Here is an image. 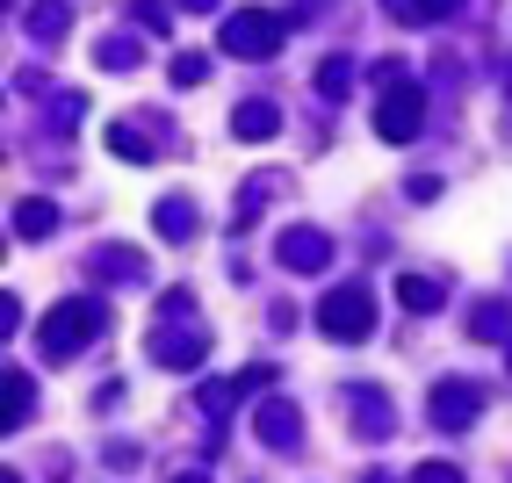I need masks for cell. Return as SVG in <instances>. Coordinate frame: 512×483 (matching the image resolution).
<instances>
[{
  "label": "cell",
  "mask_w": 512,
  "mask_h": 483,
  "mask_svg": "<svg viewBox=\"0 0 512 483\" xmlns=\"http://www.w3.org/2000/svg\"><path fill=\"white\" fill-rule=\"evenodd\" d=\"M419 109H426L419 87H397V94L383 101V137H390V145H404V137L419 130Z\"/></svg>",
  "instance_id": "obj_4"
},
{
  "label": "cell",
  "mask_w": 512,
  "mask_h": 483,
  "mask_svg": "<svg viewBox=\"0 0 512 483\" xmlns=\"http://www.w3.org/2000/svg\"><path fill=\"white\" fill-rule=\"evenodd\" d=\"M275 109H267V101H246V109H238V137H275Z\"/></svg>",
  "instance_id": "obj_8"
},
{
  "label": "cell",
  "mask_w": 512,
  "mask_h": 483,
  "mask_svg": "<svg viewBox=\"0 0 512 483\" xmlns=\"http://www.w3.org/2000/svg\"><path fill=\"white\" fill-rule=\"evenodd\" d=\"M15 318H22V303H15V296H0V332H15Z\"/></svg>",
  "instance_id": "obj_11"
},
{
  "label": "cell",
  "mask_w": 512,
  "mask_h": 483,
  "mask_svg": "<svg viewBox=\"0 0 512 483\" xmlns=\"http://www.w3.org/2000/svg\"><path fill=\"white\" fill-rule=\"evenodd\" d=\"M275 44H282V22H275V15H238V22L224 29V51H246V58H253V51H275Z\"/></svg>",
  "instance_id": "obj_3"
},
{
  "label": "cell",
  "mask_w": 512,
  "mask_h": 483,
  "mask_svg": "<svg viewBox=\"0 0 512 483\" xmlns=\"http://www.w3.org/2000/svg\"><path fill=\"white\" fill-rule=\"evenodd\" d=\"M94 332H101V310H94V303H65L58 318L44 325V347H51V354H73L80 339H94Z\"/></svg>",
  "instance_id": "obj_2"
},
{
  "label": "cell",
  "mask_w": 512,
  "mask_h": 483,
  "mask_svg": "<svg viewBox=\"0 0 512 483\" xmlns=\"http://www.w3.org/2000/svg\"><path fill=\"white\" fill-rule=\"evenodd\" d=\"M188 483H202V476H188Z\"/></svg>",
  "instance_id": "obj_13"
},
{
  "label": "cell",
  "mask_w": 512,
  "mask_h": 483,
  "mask_svg": "<svg viewBox=\"0 0 512 483\" xmlns=\"http://www.w3.org/2000/svg\"><path fill=\"white\" fill-rule=\"evenodd\" d=\"M0 483H15V476H8V469H0Z\"/></svg>",
  "instance_id": "obj_12"
},
{
  "label": "cell",
  "mask_w": 512,
  "mask_h": 483,
  "mask_svg": "<svg viewBox=\"0 0 512 483\" xmlns=\"http://www.w3.org/2000/svg\"><path fill=\"white\" fill-rule=\"evenodd\" d=\"M37 404V390H29V375H0V433L22 426V411Z\"/></svg>",
  "instance_id": "obj_5"
},
{
  "label": "cell",
  "mask_w": 512,
  "mask_h": 483,
  "mask_svg": "<svg viewBox=\"0 0 512 483\" xmlns=\"http://www.w3.org/2000/svg\"><path fill=\"white\" fill-rule=\"evenodd\" d=\"M325 253H332V246H325L318 231H289V246H282L289 267H325Z\"/></svg>",
  "instance_id": "obj_6"
},
{
  "label": "cell",
  "mask_w": 512,
  "mask_h": 483,
  "mask_svg": "<svg viewBox=\"0 0 512 483\" xmlns=\"http://www.w3.org/2000/svg\"><path fill=\"white\" fill-rule=\"evenodd\" d=\"M404 303H412V310H433V303H440V289H433V282H419V274H404Z\"/></svg>",
  "instance_id": "obj_10"
},
{
  "label": "cell",
  "mask_w": 512,
  "mask_h": 483,
  "mask_svg": "<svg viewBox=\"0 0 512 483\" xmlns=\"http://www.w3.org/2000/svg\"><path fill=\"white\" fill-rule=\"evenodd\" d=\"M368 318H375V296H361V289H339V296L318 303V325H325L332 339H361Z\"/></svg>",
  "instance_id": "obj_1"
},
{
  "label": "cell",
  "mask_w": 512,
  "mask_h": 483,
  "mask_svg": "<svg viewBox=\"0 0 512 483\" xmlns=\"http://www.w3.org/2000/svg\"><path fill=\"white\" fill-rule=\"evenodd\" d=\"M433 404H440V426H469V411H476V390H462V383H448V390H440Z\"/></svg>",
  "instance_id": "obj_7"
},
{
  "label": "cell",
  "mask_w": 512,
  "mask_h": 483,
  "mask_svg": "<svg viewBox=\"0 0 512 483\" xmlns=\"http://www.w3.org/2000/svg\"><path fill=\"white\" fill-rule=\"evenodd\" d=\"M15 224H22V231H51V224H58V210H51V202H22Z\"/></svg>",
  "instance_id": "obj_9"
}]
</instances>
